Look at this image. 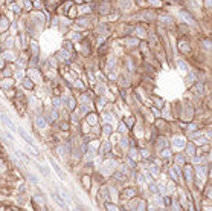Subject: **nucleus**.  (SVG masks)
Returning <instances> with one entry per match:
<instances>
[{
	"label": "nucleus",
	"mask_w": 212,
	"mask_h": 211,
	"mask_svg": "<svg viewBox=\"0 0 212 211\" xmlns=\"http://www.w3.org/2000/svg\"><path fill=\"white\" fill-rule=\"evenodd\" d=\"M180 15H182V18H185V21H188V23H194V21H192V17H191L189 14H186V12H180Z\"/></svg>",
	"instance_id": "3"
},
{
	"label": "nucleus",
	"mask_w": 212,
	"mask_h": 211,
	"mask_svg": "<svg viewBox=\"0 0 212 211\" xmlns=\"http://www.w3.org/2000/svg\"><path fill=\"white\" fill-rule=\"evenodd\" d=\"M37 126L38 127H44V120L41 118V116H38V118H37Z\"/></svg>",
	"instance_id": "4"
},
{
	"label": "nucleus",
	"mask_w": 212,
	"mask_h": 211,
	"mask_svg": "<svg viewBox=\"0 0 212 211\" xmlns=\"http://www.w3.org/2000/svg\"><path fill=\"white\" fill-rule=\"evenodd\" d=\"M51 164H52V168H54V170L57 171V174H58V176H60V177H61L63 181H66V174H64V173H63V170H61V168L58 167V164H55L54 161H51Z\"/></svg>",
	"instance_id": "2"
},
{
	"label": "nucleus",
	"mask_w": 212,
	"mask_h": 211,
	"mask_svg": "<svg viewBox=\"0 0 212 211\" xmlns=\"http://www.w3.org/2000/svg\"><path fill=\"white\" fill-rule=\"evenodd\" d=\"M12 11H14V12H20V6H18V5H14V6H12Z\"/></svg>",
	"instance_id": "5"
},
{
	"label": "nucleus",
	"mask_w": 212,
	"mask_h": 211,
	"mask_svg": "<svg viewBox=\"0 0 212 211\" xmlns=\"http://www.w3.org/2000/svg\"><path fill=\"white\" fill-rule=\"evenodd\" d=\"M0 121H2V124L3 126H6L9 130H12V132H17V127H15V124L9 120V116H6V115H2L0 116Z\"/></svg>",
	"instance_id": "1"
}]
</instances>
